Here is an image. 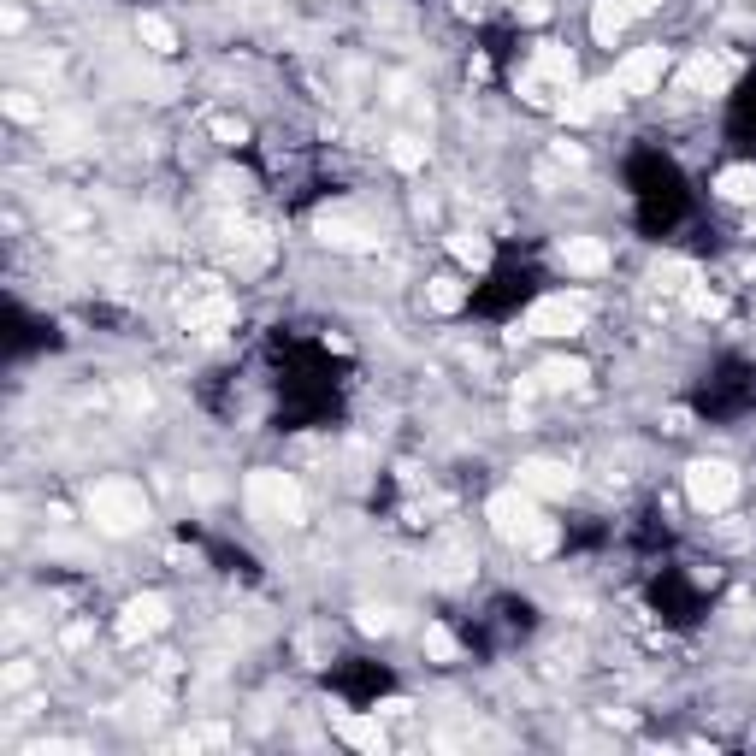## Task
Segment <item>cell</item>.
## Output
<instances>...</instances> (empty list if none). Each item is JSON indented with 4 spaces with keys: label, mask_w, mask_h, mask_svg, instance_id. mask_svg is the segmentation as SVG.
I'll return each instance as SVG.
<instances>
[{
    "label": "cell",
    "mask_w": 756,
    "mask_h": 756,
    "mask_svg": "<svg viewBox=\"0 0 756 756\" xmlns=\"http://www.w3.org/2000/svg\"><path fill=\"white\" fill-rule=\"evenodd\" d=\"M520 95H526V101H532V107H550V101H556V95H550V83H544V77H538V71H532V65H526V71H520Z\"/></svg>",
    "instance_id": "29"
},
{
    "label": "cell",
    "mask_w": 756,
    "mask_h": 756,
    "mask_svg": "<svg viewBox=\"0 0 756 756\" xmlns=\"http://www.w3.org/2000/svg\"><path fill=\"white\" fill-rule=\"evenodd\" d=\"M6 113H12L18 125H36V119H42V107H36V101H30L24 89H12V95H6Z\"/></svg>",
    "instance_id": "30"
},
{
    "label": "cell",
    "mask_w": 756,
    "mask_h": 756,
    "mask_svg": "<svg viewBox=\"0 0 756 756\" xmlns=\"http://www.w3.org/2000/svg\"><path fill=\"white\" fill-rule=\"evenodd\" d=\"M337 733L355 745V751H384V721L378 715H337Z\"/></svg>",
    "instance_id": "15"
},
{
    "label": "cell",
    "mask_w": 756,
    "mask_h": 756,
    "mask_svg": "<svg viewBox=\"0 0 756 756\" xmlns=\"http://www.w3.org/2000/svg\"><path fill=\"white\" fill-rule=\"evenodd\" d=\"M408 709H414L408 697H384V703H378V715H408Z\"/></svg>",
    "instance_id": "37"
},
{
    "label": "cell",
    "mask_w": 756,
    "mask_h": 756,
    "mask_svg": "<svg viewBox=\"0 0 756 756\" xmlns=\"http://www.w3.org/2000/svg\"><path fill=\"white\" fill-rule=\"evenodd\" d=\"M597 113H603L597 89H562V119L567 125H585V119H597Z\"/></svg>",
    "instance_id": "20"
},
{
    "label": "cell",
    "mask_w": 756,
    "mask_h": 756,
    "mask_svg": "<svg viewBox=\"0 0 756 756\" xmlns=\"http://www.w3.org/2000/svg\"><path fill=\"white\" fill-rule=\"evenodd\" d=\"M686 302H692V314H703V319H715V314H721V302H715L709 290H686Z\"/></svg>",
    "instance_id": "32"
},
{
    "label": "cell",
    "mask_w": 756,
    "mask_h": 756,
    "mask_svg": "<svg viewBox=\"0 0 756 756\" xmlns=\"http://www.w3.org/2000/svg\"><path fill=\"white\" fill-rule=\"evenodd\" d=\"M355 627L367 632V638H384V632L396 627V615H390V609H378V603H367V609H355Z\"/></svg>",
    "instance_id": "28"
},
{
    "label": "cell",
    "mask_w": 756,
    "mask_h": 756,
    "mask_svg": "<svg viewBox=\"0 0 756 756\" xmlns=\"http://www.w3.org/2000/svg\"><path fill=\"white\" fill-rule=\"evenodd\" d=\"M243 503L260 526H302V514H308V497H302V485L290 479V473H272V467H260L243 479Z\"/></svg>",
    "instance_id": "2"
},
{
    "label": "cell",
    "mask_w": 756,
    "mask_h": 756,
    "mask_svg": "<svg viewBox=\"0 0 756 756\" xmlns=\"http://www.w3.org/2000/svg\"><path fill=\"white\" fill-rule=\"evenodd\" d=\"M390 166L396 172H420L426 166V142L420 136H390Z\"/></svg>",
    "instance_id": "21"
},
{
    "label": "cell",
    "mask_w": 756,
    "mask_h": 756,
    "mask_svg": "<svg viewBox=\"0 0 756 756\" xmlns=\"http://www.w3.org/2000/svg\"><path fill=\"white\" fill-rule=\"evenodd\" d=\"M650 6H662V0H632V12H650Z\"/></svg>",
    "instance_id": "38"
},
{
    "label": "cell",
    "mask_w": 756,
    "mask_h": 756,
    "mask_svg": "<svg viewBox=\"0 0 756 756\" xmlns=\"http://www.w3.org/2000/svg\"><path fill=\"white\" fill-rule=\"evenodd\" d=\"M715 195L721 201H756V166H727L715 178Z\"/></svg>",
    "instance_id": "18"
},
{
    "label": "cell",
    "mask_w": 756,
    "mask_h": 756,
    "mask_svg": "<svg viewBox=\"0 0 756 756\" xmlns=\"http://www.w3.org/2000/svg\"><path fill=\"white\" fill-rule=\"evenodd\" d=\"M556 544H562V532H556V520H538V526H532V538L520 544V556H550Z\"/></svg>",
    "instance_id": "27"
},
{
    "label": "cell",
    "mask_w": 756,
    "mask_h": 756,
    "mask_svg": "<svg viewBox=\"0 0 756 756\" xmlns=\"http://www.w3.org/2000/svg\"><path fill=\"white\" fill-rule=\"evenodd\" d=\"M668 432H692V414L686 408H668Z\"/></svg>",
    "instance_id": "36"
},
{
    "label": "cell",
    "mask_w": 756,
    "mask_h": 756,
    "mask_svg": "<svg viewBox=\"0 0 756 756\" xmlns=\"http://www.w3.org/2000/svg\"><path fill=\"white\" fill-rule=\"evenodd\" d=\"M426 302H432L438 314H455V308L467 302V290H461V278H449V272H443V278H432V284H426Z\"/></svg>",
    "instance_id": "22"
},
{
    "label": "cell",
    "mask_w": 756,
    "mask_h": 756,
    "mask_svg": "<svg viewBox=\"0 0 756 756\" xmlns=\"http://www.w3.org/2000/svg\"><path fill=\"white\" fill-rule=\"evenodd\" d=\"M532 71H538L544 83H556V89H573V77H579V71H573V54H567L562 42H538V48H532Z\"/></svg>",
    "instance_id": "13"
},
{
    "label": "cell",
    "mask_w": 756,
    "mask_h": 756,
    "mask_svg": "<svg viewBox=\"0 0 756 756\" xmlns=\"http://www.w3.org/2000/svg\"><path fill=\"white\" fill-rule=\"evenodd\" d=\"M532 378H538L544 390H579V384L591 378V367H585V361H544Z\"/></svg>",
    "instance_id": "17"
},
{
    "label": "cell",
    "mask_w": 756,
    "mask_h": 756,
    "mask_svg": "<svg viewBox=\"0 0 756 756\" xmlns=\"http://www.w3.org/2000/svg\"><path fill=\"white\" fill-rule=\"evenodd\" d=\"M567 272H579V278H597V272H609V249L597 243V237H567L562 249H556Z\"/></svg>",
    "instance_id": "12"
},
{
    "label": "cell",
    "mask_w": 756,
    "mask_h": 756,
    "mask_svg": "<svg viewBox=\"0 0 756 756\" xmlns=\"http://www.w3.org/2000/svg\"><path fill=\"white\" fill-rule=\"evenodd\" d=\"M136 36H142L148 54H178V30H172L160 12H142V18H136Z\"/></svg>",
    "instance_id": "16"
},
{
    "label": "cell",
    "mask_w": 756,
    "mask_h": 756,
    "mask_svg": "<svg viewBox=\"0 0 756 756\" xmlns=\"http://www.w3.org/2000/svg\"><path fill=\"white\" fill-rule=\"evenodd\" d=\"M231 314H237V308H231L225 290H201L195 302H184V325L189 331H201V337H213L219 325H231Z\"/></svg>",
    "instance_id": "9"
},
{
    "label": "cell",
    "mask_w": 756,
    "mask_h": 756,
    "mask_svg": "<svg viewBox=\"0 0 756 756\" xmlns=\"http://www.w3.org/2000/svg\"><path fill=\"white\" fill-rule=\"evenodd\" d=\"M680 83H686L692 95H721V89L733 83V65L721 60V54H697V60H686Z\"/></svg>",
    "instance_id": "11"
},
{
    "label": "cell",
    "mask_w": 756,
    "mask_h": 756,
    "mask_svg": "<svg viewBox=\"0 0 756 756\" xmlns=\"http://www.w3.org/2000/svg\"><path fill=\"white\" fill-rule=\"evenodd\" d=\"M438 562H443V579H467V573H473V550L449 532V538H443V550H438Z\"/></svg>",
    "instance_id": "23"
},
{
    "label": "cell",
    "mask_w": 756,
    "mask_h": 756,
    "mask_svg": "<svg viewBox=\"0 0 756 756\" xmlns=\"http://www.w3.org/2000/svg\"><path fill=\"white\" fill-rule=\"evenodd\" d=\"M83 508H89V526L107 532V538H130V532L148 526V491L136 479H95Z\"/></svg>",
    "instance_id": "1"
},
{
    "label": "cell",
    "mask_w": 756,
    "mask_h": 756,
    "mask_svg": "<svg viewBox=\"0 0 756 756\" xmlns=\"http://www.w3.org/2000/svg\"><path fill=\"white\" fill-rule=\"evenodd\" d=\"M166 627V597H154V591H142V597H130L125 603V621H119V638H148V632Z\"/></svg>",
    "instance_id": "10"
},
{
    "label": "cell",
    "mask_w": 756,
    "mask_h": 756,
    "mask_svg": "<svg viewBox=\"0 0 756 756\" xmlns=\"http://www.w3.org/2000/svg\"><path fill=\"white\" fill-rule=\"evenodd\" d=\"M207 130H213V142H225V148L249 142V125H243L237 113H213V119H207Z\"/></svg>",
    "instance_id": "25"
},
{
    "label": "cell",
    "mask_w": 756,
    "mask_h": 756,
    "mask_svg": "<svg viewBox=\"0 0 756 756\" xmlns=\"http://www.w3.org/2000/svg\"><path fill=\"white\" fill-rule=\"evenodd\" d=\"M449 254H455L461 266H473V272H485V266H491V243H485L479 231H455V237H449Z\"/></svg>",
    "instance_id": "19"
},
{
    "label": "cell",
    "mask_w": 756,
    "mask_h": 756,
    "mask_svg": "<svg viewBox=\"0 0 756 756\" xmlns=\"http://www.w3.org/2000/svg\"><path fill=\"white\" fill-rule=\"evenodd\" d=\"M485 520H491V532H497L503 544H514V550H520L544 514H538V497H532L526 485H508V491H497V497L485 503Z\"/></svg>",
    "instance_id": "4"
},
{
    "label": "cell",
    "mask_w": 756,
    "mask_h": 756,
    "mask_svg": "<svg viewBox=\"0 0 756 756\" xmlns=\"http://www.w3.org/2000/svg\"><path fill=\"white\" fill-rule=\"evenodd\" d=\"M656 284H662V290H692L697 272L686 260H656Z\"/></svg>",
    "instance_id": "26"
},
{
    "label": "cell",
    "mask_w": 756,
    "mask_h": 756,
    "mask_svg": "<svg viewBox=\"0 0 756 756\" xmlns=\"http://www.w3.org/2000/svg\"><path fill=\"white\" fill-rule=\"evenodd\" d=\"M686 497L703 514H721V508H733V497H739V473L727 461H692L686 467Z\"/></svg>",
    "instance_id": "5"
},
{
    "label": "cell",
    "mask_w": 756,
    "mask_h": 756,
    "mask_svg": "<svg viewBox=\"0 0 756 756\" xmlns=\"http://www.w3.org/2000/svg\"><path fill=\"white\" fill-rule=\"evenodd\" d=\"M148 402H154L148 384H125V408H142V414H148Z\"/></svg>",
    "instance_id": "34"
},
{
    "label": "cell",
    "mask_w": 756,
    "mask_h": 756,
    "mask_svg": "<svg viewBox=\"0 0 756 756\" xmlns=\"http://www.w3.org/2000/svg\"><path fill=\"white\" fill-rule=\"evenodd\" d=\"M30 686V662H12L6 674H0V692H24Z\"/></svg>",
    "instance_id": "31"
},
{
    "label": "cell",
    "mask_w": 756,
    "mask_h": 756,
    "mask_svg": "<svg viewBox=\"0 0 756 756\" xmlns=\"http://www.w3.org/2000/svg\"><path fill=\"white\" fill-rule=\"evenodd\" d=\"M627 24H632V0H597V6H591V36H597L603 48H615Z\"/></svg>",
    "instance_id": "14"
},
{
    "label": "cell",
    "mask_w": 756,
    "mask_h": 756,
    "mask_svg": "<svg viewBox=\"0 0 756 756\" xmlns=\"http://www.w3.org/2000/svg\"><path fill=\"white\" fill-rule=\"evenodd\" d=\"M662 71H668V48H662V42H650V48H632L609 83H615L621 95H650V89L662 83Z\"/></svg>",
    "instance_id": "6"
},
{
    "label": "cell",
    "mask_w": 756,
    "mask_h": 756,
    "mask_svg": "<svg viewBox=\"0 0 756 756\" xmlns=\"http://www.w3.org/2000/svg\"><path fill=\"white\" fill-rule=\"evenodd\" d=\"M314 237L325 249H343V254H373L378 249V231L373 225H361L355 213H319Z\"/></svg>",
    "instance_id": "7"
},
{
    "label": "cell",
    "mask_w": 756,
    "mask_h": 756,
    "mask_svg": "<svg viewBox=\"0 0 756 756\" xmlns=\"http://www.w3.org/2000/svg\"><path fill=\"white\" fill-rule=\"evenodd\" d=\"M591 319V296L585 290H556V296H538L526 308V337H579Z\"/></svg>",
    "instance_id": "3"
},
{
    "label": "cell",
    "mask_w": 756,
    "mask_h": 756,
    "mask_svg": "<svg viewBox=\"0 0 756 756\" xmlns=\"http://www.w3.org/2000/svg\"><path fill=\"white\" fill-rule=\"evenodd\" d=\"M420 644H426V656H432V662H461V644H455V632L426 627V632H420Z\"/></svg>",
    "instance_id": "24"
},
{
    "label": "cell",
    "mask_w": 756,
    "mask_h": 756,
    "mask_svg": "<svg viewBox=\"0 0 756 756\" xmlns=\"http://www.w3.org/2000/svg\"><path fill=\"white\" fill-rule=\"evenodd\" d=\"M0 30H6V36H18V30H24V12H18V6H6V12H0Z\"/></svg>",
    "instance_id": "35"
},
{
    "label": "cell",
    "mask_w": 756,
    "mask_h": 756,
    "mask_svg": "<svg viewBox=\"0 0 756 756\" xmlns=\"http://www.w3.org/2000/svg\"><path fill=\"white\" fill-rule=\"evenodd\" d=\"M514 473H520L514 485H526L532 497H573V485H579V479H573V467H562V461H544V455L520 461Z\"/></svg>",
    "instance_id": "8"
},
{
    "label": "cell",
    "mask_w": 756,
    "mask_h": 756,
    "mask_svg": "<svg viewBox=\"0 0 756 756\" xmlns=\"http://www.w3.org/2000/svg\"><path fill=\"white\" fill-rule=\"evenodd\" d=\"M556 160H562V166H585V148H579V142H556Z\"/></svg>",
    "instance_id": "33"
}]
</instances>
